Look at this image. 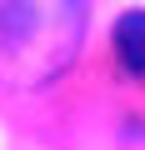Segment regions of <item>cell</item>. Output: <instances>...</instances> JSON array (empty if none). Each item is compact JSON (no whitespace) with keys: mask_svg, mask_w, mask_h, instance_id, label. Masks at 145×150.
Masks as SVG:
<instances>
[{"mask_svg":"<svg viewBox=\"0 0 145 150\" xmlns=\"http://www.w3.org/2000/svg\"><path fill=\"white\" fill-rule=\"evenodd\" d=\"M115 50L130 75H145V10H125L115 20Z\"/></svg>","mask_w":145,"mask_h":150,"instance_id":"7a4b0ae2","label":"cell"},{"mask_svg":"<svg viewBox=\"0 0 145 150\" xmlns=\"http://www.w3.org/2000/svg\"><path fill=\"white\" fill-rule=\"evenodd\" d=\"M85 35V5H0V80L45 85Z\"/></svg>","mask_w":145,"mask_h":150,"instance_id":"6da1fadb","label":"cell"}]
</instances>
